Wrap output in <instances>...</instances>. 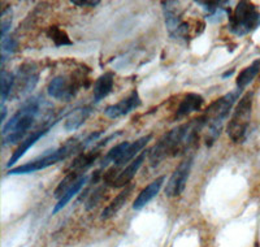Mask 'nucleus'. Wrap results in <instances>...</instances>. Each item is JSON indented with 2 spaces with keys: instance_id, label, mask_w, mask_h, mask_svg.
Wrapping results in <instances>:
<instances>
[{
  "instance_id": "obj_1",
  "label": "nucleus",
  "mask_w": 260,
  "mask_h": 247,
  "mask_svg": "<svg viewBox=\"0 0 260 247\" xmlns=\"http://www.w3.org/2000/svg\"><path fill=\"white\" fill-rule=\"evenodd\" d=\"M206 125L207 118L203 115L166 133L154 147L148 151L151 167H157L166 158H175L190 150L197 143L199 134Z\"/></svg>"
},
{
  "instance_id": "obj_2",
  "label": "nucleus",
  "mask_w": 260,
  "mask_h": 247,
  "mask_svg": "<svg viewBox=\"0 0 260 247\" xmlns=\"http://www.w3.org/2000/svg\"><path fill=\"white\" fill-rule=\"evenodd\" d=\"M42 100H43L42 97L30 98L17 109L15 115L9 118L8 122L2 129L4 147L24 141V137L26 136V133L32 127V123L38 116Z\"/></svg>"
},
{
  "instance_id": "obj_3",
  "label": "nucleus",
  "mask_w": 260,
  "mask_h": 247,
  "mask_svg": "<svg viewBox=\"0 0 260 247\" xmlns=\"http://www.w3.org/2000/svg\"><path fill=\"white\" fill-rule=\"evenodd\" d=\"M82 150V141H80L78 138L71 139L64 146H60V147L55 148V150L47 151L46 153H43V155L37 158V159L31 160V162L26 163V164L9 169L8 174L9 176H16V174L34 173V172L46 169V168L56 164V163L61 162V160H65L68 156L73 155L74 152H81Z\"/></svg>"
},
{
  "instance_id": "obj_4",
  "label": "nucleus",
  "mask_w": 260,
  "mask_h": 247,
  "mask_svg": "<svg viewBox=\"0 0 260 247\" xmlns=\"http://www.w3.org/2000/svg\"><path fill=\"white\" fill-rule=\"evenodd\" d=\"M241 90H234V91L228 92L224 97L219 98L215 100L212 104L206 111V118H207L208 125V136H207V146H212L217 137L221 133L222 127H224L225 120L228 118L229 113H231L232 108H233L234 103L237 99L240 98Z\"/></svg>"
},
{
  "instance_id": "obj_5",
  "label": "nucleus",
  "mask_w": 260,
  "mask_h": 247,
  "mask_svg": "<svg viewBox=\"0 0 260 247\" xmlns=\"http://www.w3.org/2000/svg\"><path fill=\"white\" fill-rule=\"evenodd\" d=\"M252 103H254V92L248 91L241 98L234 108L233 115L226 128L228 136L234 143H242L246 139L250 121H251Z\"/></svg>"
},
{
  "instance_id": "obj_6",
  "label": "nucleus",
  "mask_w": 260,
  "mask_h": 247,
  "mask_svg": "<svg viewBox=\"0 0 260 247\" xmlns=\"http://www.w3.org/2000/svg\"><path fill=\"white\" fill-rule=\"evenodd\" d=\"M260 26V12L250 2H240L229 15L228 29L237 37H245Z\"/></svg>"
},
{
  "instance_id": "obj_7",
  "label": "nucleus",
  "mask_w": 260,
  "mask_h": 247,
  "mask_svg": "<svg viewBox=\"0 0 260 247\" xmlns=\"http://www.w3.org/2000/svg\"><path fill=\"white\" fill-rule=\"evenodd\" d=\"M85 77L78 74H67V76H57L47 86V92L51 98L62 102H69L73 99L80 87L83 85Z\"/></svg>"
},
{
  "instance_id": "obj_8",
  "label": "nucleus",
  "mask_w": 260,
  "mask_h": 247,
  "mask_svg": "<svg viewBox=\"0 0 260 247\" xmlns=\"http://www.w3.org/2000/svg\"><path fill=\"white\" fill-rule=\"evenodd\" d=\"M39 80V69L36 63L27 61L24 63L18 68L17 73L15 74V82H13L12 91L9 95V99H18L32 91Z\"/></svg>"
},
{
  "instance_id": "obj_9",
  "label": "nucleus",
  "mask_w": 260,
  "mask_h": 247,
  "mask_svg": "<svg viewBox=\"0 0 260 247\" xmlns=\"http://www.w3.org/2000/svg\"><path fill=\"white\" fill-rule=\"evenodd\" d=\"M192 156H187L186 159L182 160L180 163L177 168L175 169V172L172 173L171 178H169L168 183L166 186V195L169 198L180 197L183 193L185 188H186L187 178L190 176V172H191L192 167Z\"/></svg>"
},
{
  "instance_id": "obj_10",
  "label": "nucleus",
  "mask_w": 260,
  "mask_h": 247,
  "mask_svg": "<svg viewBox=\"0 0 260 247\" xmlns=\"http://www.w3.org/2000/svg\"><path fill=\"white\" fill-rule=\"evenodd\" d=\"M141 104H142V100H141L138 91L133 90L126 98L120 100L118 103L111 104V106L107 107L104 109V115L110 118L122 117V116H126L127 113L141 107Z\"/></svg>"
},
{
  "instance_id": "obj_11",
  "label": "nucleus",
  "mask_w": 260,
  "mask_h": 247,
  "mask_svg": "<svg viewBox=\"0 0 260 247\" xmlns=\"http://www.w3.org/2000/svg\"><path fill=\"white\" fill-rule=\"evenodd\" d=\"M52 127L53 125H50V127H46V128H43V129H39V130H37V132H32L31 134H29V136H27L24 141L21 142L20 146L16 148L15 152L12 153L11 159H9L8 163H7V168H11L12 165H15L16 163H17L18 160H20L21 158H22V156H24L27 151H29V148H31L32 146H34V144H36L37 142L42 138V137H45L46 134L50 132L51 128Z\"/></svg>"
},
{
  "instance_id": "obj_12",
  "label": "nucleus",
  "mask_w": 260,
  "mask_h": 247,
  "mask_svg": "<svg viewBox=\"0 0 260 247\" xmlns=\"http://www.w3.org/2000/svg\"><path fill=\"white\" fill-rule=\"evenodd\" d=\"M147 152L145 151V152L139 153L133 162H130V164H127L126 167H125L124 171H121L120 173H118L117 178L115 179V182H113L112 186H115L116 189H120V188H126L127 185H130L132 179L136 177L137 172L139 171V168L142 167L143 162H145L146 159V156L148 155Z\"/></svg>"
},
{
  "instance_id": "obj_13",
  "label": "nucleus",
  "mask_w": 260,
  "mask_h": 247,
  "mask_svg": "<svg viewBox=\"0 0 260 247\" xmlns=\"http://www.w3.org/2000/svg\"><path fill=\"white\" fill-rule=\"evenodd\" d=\"M203 103L204 99L202 95L195 94V92H189L181 100L177 112H176V118L181 120V118L187 117V116L194 113V112H198L202 108V106H203Z\"/></svg>"
},
{
  "instance_id": "obj_14",
  "label": "nucleus",
  "mask_w": 260,
  "mask_h": 247,
  "mask_svg": "<svg viewBox=\"0 0 260 247\" xmlns=\"http://www.w3.org/2000/svg\"><path fill=\"white\" fill-rule=\"evenodd\" d=\"M164 181H166V176H161L159 177V178L155 179V181H152L148 186H146L142 192L139 193L138 197L136 198V200H134L133 208L139 211V209H142L146 204L150 203L151 200L154 199V198L159 194L160 189H161Z\"/></svg>"
},
{
  "instance_id": "obj_15",
  "label": "nucleus",
  "mask_w": 260,
  "mask_h": 247,
  "mask_svg": "<svg viewBox=\"0 0 260 247\" xmlns=\"http://www.w3.org/2000/svg\"><path fill=\"white\" fill-rule=\"evenodd\" d=\"M113 85H115V74L112 72H107V73L102 74L94 83V102L99 103L101 100L107 98L112 91Z\"/></svg>"
},
{
  "instance_id": "obj_16",
  "label": "nucleus",
  "mask_w": 260,
  "mask_h": 247,
  "mask_svg": "<svg viewBox=\"0 0 260 247\" xmlns=\"http://www.w3.org/2000/svg\"><path fill=\"white\" fill-rule=\"evenodd\" d=\"M133 190H134V183H130V185H127L126 188H124V190H122V192L120 193V194H118L117 197H116L115 199H113L112 202H111V203L103 209L101 216L102 220H108V219L113 218V216H115L116 213H117L122 207H124V204L126 203L127 198H129L130 194L133 193Z\"/></svg>"
},
{
  "instance_id": "obj_17",
  "label": "nucleus",
  "mask_w": 260,
  "mask_h": 247,
  "mask_svg": "<svg viewBox=\"0 0 260 247\" xmlns=\"http://www.w3.org/2000/svg\"><path fill=\"white\" fill-rule=\"evenodd\" d=\"M151 139H152V134H147V136L141 137V138L137 139V141L130 142L129 147L126 148V151L124 152V155H122L121 159L118 160V162L116 163L113 167H115L116 169H118V168L122 167V165H125L126 163L133 162V160L136 159V156L139 153V151H142L143 148L147 146V143L151 141Z\"/></svg>"
},
{
  "instance_id": "obj_18",
  "label": "nucleus",
  "mask_w": 260,
  "mask_h": 247,
  "mask_svg": "<svg viewBox=\"0 0 260 247\" xmlns=\"http://www.w3.org/2000/svg\"><path fill=\"white\" fill-rule=\"evenodd\" d=\"M90 113H91V108L90 107H78V108L69 112L68 115H67V118H65V130H68V132L77 130L81 125L85 123V121L87 120Z\"/></svg>"
},
{
  "instance_id": "obj_19",
  "label": "nucleus",
  "mask_w": 260,
  "mask_h": 247,
  "mask_svg": "<svg viewBox=\"0 0 260 247\" xmlns=\"http://www.w3.org/2000/svg\"><path fill=\"white\" fill-rule=\"evenodd\" d=\"M99 155H101L99 151H91V152H87V153H83V152L80 153V155L74 159V162L72 163L69 169H71V172H76V173L82 176V172H85L86 169H89V168L96 162Z\"/></svg>"
},
{
  "instance_id": "obj_20",
  "label": "nucleus",
  "mask_w": 260,
  "mask_h": 247,
  "mask_svg": "<svg viewBox=\"0 0 260 247\" xmlns=\"http://www.w3.org/2000/svg\"><path fill=\"white\" fill-rule=\"evenodd\" d=\"M260 73V59L252 61L251 65H248L238 74L237 77V88L242 91L243 88L247 87L252 81L255 80V77Z\"/></svg>"
},
{
  "instance_id": "obj_21",
  "label": "nucleus",
  "mask_w": 260,
  "mask_h": 247,
  "mask_svg": "<svg viewBox=\"0 0 260 247\" xmlns=\"http://www.w3.org/2000/svg\"><path fill=\"white\" fill-rule=\"evenodd\" d=\"M87 179H89V177H87V176H81L80 178H78L77 181H76V182H74L73 185L71 186V189H69L68 192L65 193V194L62 195L61 198H60L56 206L53 207V209H52L53 215H55V213H57V212H59V211H61V209L64 208V207L67 206V204H68L69 202H71L72 198H73L74 195L77 194V193L81 192V189H82L83 186H85V183L87 182Z\"/></svg>"
},
{
  "instance_id": "obj_22",
  "label": "nucleus",
  "mask_w": 260,
  "mask_h": 247,
  "mask_svg": "<svg viewBox=\"0 0 260 247\" xmlns=\"http://www.w3.org/2000/svg\"><path fill=\"white\" fill-rule=\"evenodd\" d=\"M130 142H122V143H118L116 144L115 147L111 148L107 155L104 156V159L102 160V168L107 167V165L110 164V163H113V165L118 162V160L121 159L124 152L126 151V148L129 147Z\"/></svg>"
},
{
  "instance_id": "obj_23",
  "label": "nucleus",
  "mask_w": 260,
  "mask_h": 247,
  "mask_svg": "<svg viewBox=\"0 0 260 247\" xmlns=\"http://www.w3.org/2000/svg\"><path fill=\"white\" fill-rule=\"evenodd\" d=\"M47 37L53 42V43H55L56 47H61V46H71V44H73V42L69 39L68 34L57 26H51L50 29L47 30Z\"/></svg>"
},
{
  "instance_id": "obj_24",
  "label": "nucleus",
  "mask_w": 260,
  "mask_h": 247,
  "mask_svg": "<svg viewBox=\"0 0 260 247\" xmlns=\"http://www.w3.org/2000/svg\"><path fill=\"white\" fill-rule=\"evenodd\" d=\"M80 177H81V174L76 173V172H69V173L67 174V176H65L61 181H60V183L57 185V188L55 189V193H53L55 198L60 199V198H61L65 193L68 192L69 189H71V186L73 185V183L76 182V181H77Z\"/></svg>"
},
{
  "instance_id": "obj_25",
  "label": "nucleus",
  "mask_w": 260,
  "mask_h": 247,
  "mask_svg": "<svg viewBox=\"0 0 260 247\" xmlns=\"http://www.w3.org/2000/svg\"><path fill=\"white\" fill-rule=\"evenodd\" d=\"M0 78H2V104H6V100L8 99L11 91H12L13 82H15V74L2 69V77Z\"/></svg>"
},
{
  "instance_id": "obj_26",
  "label": "nucleus",
  "mask_w": 260,
  "mask_h": 247,
  "mask_svg": "<svg viewBox=\"0 0 260 247\" xmlns=\"http://www.w3.org/2000/svg\"><path fill=\"white\" fill-rule=\"evenodd\" d=\"M16 48H17V41L15 38L6 37V38L2 39V59H0L2 69H3L6 60L8 59L9 56L16 52Z\"/></svg>"
},
{
  "instance_id": "obj_27",
  "label": "nucleus",
  "mask_w": 260,
  "mask_h": 247,
  "mask_svg": "<svg viewBox=\"0 0 260 247\" xmlns=\"http://www.w3.org/2000/svg\"><path fill=\"white\" fill-rule=\"evenodd\" d=\"M11 25H12V9L6 8L2 11V39L6 38Z\"/></svg>"
},
{
  "instance_id": "obj_28",
  "label": "nucleus",
  "mask_w": 260,
  "mask_h": 247,
  "mask_svg": "<svg viewBox=\"0 0 260 247\" xmlns=\"http://www.w3.org/2000/svg\"><path fill=\"white\" fill-rule=\"evenodd\" d=\"M71 3L78 7H96L99 0H72Z\"/></svg>"
},
{
  "instance_id": "obj_29",
  "label": "nucleus",
  "mask_w": 260,
  "mask_h": 247,
  "mask_svg": "<svg viewBox=\"0 0 260 247\" xmlns=\"http://www.w3.org/2000/svg\"><path fill=\"white\" fill-rule=\"evenodd\" d=\"M233 73H234V71H233V69H232L231 72H226V73L222 74V78H226V77H231Z\"/></svg>"
}]
</instances>
